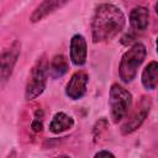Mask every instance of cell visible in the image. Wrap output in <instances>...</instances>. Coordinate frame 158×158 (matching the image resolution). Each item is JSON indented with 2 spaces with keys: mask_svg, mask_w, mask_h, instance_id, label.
Returning a JSON list of instances; mask_svg holds the SVG:
<instances>
[{
  "mask_svg": "<svg viewBox=\"0 0 158 158\" xmlns=\"http://www.w3.org/2000/svg\"><path fill=\"white\" fill-rule=\"evenodd\" d=\"M126 19L120 7L112 4L99 5L91 20V37L94 43L107 42L116 37L125 27Z\"/></svg>",
  "mask_w": 158,
  "mask_h": 158,
  "instance_id": "6da1fadb",
  "label": "cell"
},
{
  "mask_svg": "<svg viewBox=\"0 0 158 158\" xmlns=\"http://www.w3.org/2000/svg\"><path fill=\"white\" fill-rule=\"evenodd\" d=\"M146 54V46L141 42H136L128 51L123 53L118 65V75L123 83H131L136 78L137 70L143 63Z\"/></svg>",
  "mask_w": 158,
  "mask_h": 158,
  "instance_id": "7a4b0ae2",
  "label": "cell"
},
{
  "mask_svg": "<svg viewBox=\"0 0 158 158\" xmlns=\"http://www.w3.org/2000/svg\"><path fill=\"white\" fill-rule=\"evenodd\" d=\"M48 78V60L46 56H42L32 67L28 75V80L25 89V99L31 101L40 96L44 89Z\"/></svg>",
  "mask_w": 158,
  "mask_h": 158,
  "instance_id": "3957f363",
  "label": "cell"
},
{
  "mask_svg": "<svg viewBox=\"0 0 158 158\" xmlns=\"http://www.w3.org/2000/svg\"><path fill=\"white\" fill-rule=\"evenodd\" d=\"M109 105H110V115L112 121L115 123H118L122 118H125V116L128 114L131 109L132 94L120 84L115 83L110 88Z\"/></svg>",
  "mask_w": 158,
  "mask_h": 158,
  "instance_id": "277c9868",
  "label": "cell"
},
{
  "mask_svg": "<svg viewBox=\"0 0 158 158\" xmlns=\"http://www.w3.org/2000/svg\"><path fill=\"white\" fill-rule=\"evenodd\" d=\"M20 52H21V43L16 40L12 42L10 47H7L0 53V89L10 79L15 64L17 63V59L20 57Z\"/></svg>",
  "mask_w": 158,
  "mask_h": 158,
  "instance_id": "5b68a950",
  "label": "cell"
},
{
  "mask_svg": "<svg viewBox=\"0 0 158 158\" xmlns=\"http://www.w3.org/2000/svg\"><path fill=\"white\" fill-rule=\"evenodd\" d=\"M152 107V100L151 98L143 96L137 110L132 114V116L122 125L121 127V133L122 135H130L132 132H135L137 128L141 127V125L143 123V121L146 120V117L148 116L149 111Z\"/></svg>",
  "mask_w": 158,
  "mask_h": 158,
  "instance_id": "8992f818",
  "label": "cell"
},
{
  "mask_svg": "<svg viewBox=\"0 0 158 158\" xmlns=\"http://www.w3.org/2000/svg\"><path fill=\"white\" fill-rule=\"evenodd\" d=\"M88 81H89V75L84 70L75 72L65 85V95L72 100L81 99L86 93Z\"/></svg>",
  "mask_w": 158,
  "mask_h": 158,
  "instance_id": "52a82bcc",
  "label": "cell"
},
{
  "mask_svg": "<svg viewBox=\"0 0 158 158\" xmlns=\"http://www.w3.org/2000/svg\"><path fill=\"white\" fill-rule=\"evenodd\" d=\"M88 57V46L84 36L77 33L70 40V60L74 65L81 67L85 64Z\"/></svg>",
  "mask_w": 158,
  "mask_h": 158,
  "instance_id": "ba28073f",
  "label": "cell"
},
{
  "mask_svg": "<svg viewBox=\"0 0 158 158\" xmlns=\"http://www.w3.org/2000/svg\"><path fill=\"white\" fill-rule=\"evenodd\" d=\"M69 0H43L32 12V15L30 16V21L31 22H38L42 19H44L46 16H48L49 14L54 12L56 10H58L59 7H62L63 5H65Z\"/></svg>",
  "mask_w": 158,
  "mask_h": 158,
  "instance_id": "9c48e42d",
  "label": "cell"
},
{
  "mask_svg": "<svg viewBox=\"0 0 158 158\" xmlns=\"http://www.w3.org/2000/svg\"><path fill=\"white\" fill-rule=\"evenodd\" d=\"M149 23V10L144 6H137L130 12V25L133 30L144 31Z\"/></svg>",
  "mask_w": 158,
  "mask_h": 158,
  "instance_id": "30bf717a",
  "label": "cell"
},
{
  "mask_svg": "<svg viewBox=\"0 0 158 158\" xmlns=\"http://www.w3.org/2000/svg\"><path fill=\"white\" fill-rule=\"evenodd\" d=\"M141 81H142V85L147 90H154L157 88V83H158V63L156 60H152L146 65V68L143 69L142 75H141Z\"/></svg>",
  "mask_w": 158,
  "mask_h": 158,
  "instance_id": "8fae6325",
  "label": "cell"
},
{
  "mask_svg": "<svg viewBox=\"0 0 158 158\" xmlns=\"http://www.w3.org/2000/svg\"><path fill=\"white\" fill-rule=\"evenodd\" d=\"M73 126L74 120L72 116L67 115L65 112H57L49 123V131L53 133H62L64 131L70 130Z\"/></svg>",
  "mask_w": 158,
  "mask_h": 158,
  "instance_id": "7c38bea8",
  "label": "cell"
},
{
  "mask_svg": "<svg viewBox=\"0 0 158 158\" xmlns=\"http://www.w3.org/2000/svg\"><path fill=\"white\" fill-rule=\"evenodd\" d=\"M69 69L68 60L63 54H57L52 58L51 63L48 64V75L53 79L63 77Z\"/></svg>",
  "mask_w": 158,
  "mask_h": 158,
  "instance_id": "4fadbf2b",
  "label": "cell"
},
{
  "mask_svg": "<svg viewBox=\"0 0 158 158\" xmlns=\"http://www.w3.org/2000/svg\"><path fill=\"white\" fill-rule=\"evenodd\" d=\"M42 117H43V112L41 110H37L36 114H35V118L31 123L32 131H35V132H41L42 131V128H43V118Z\"/></svg>",
  "mask_w": 158,
  "mask_h": 158,
  "instance_id": "5bb4252c",
  "label": "cell"
},
{
  "mask_svg": "<svg viewBox=\"0 0 158 158\" xmlns=\"http://www.w3.org/2000/svg\"><path fill=\"white\" fill-rule=\"evenodd\" d=\"M102 156H111V157H115V154L110 151H99L95 153V157H102Z\"/></svg>",
  "mask_w": 158,
  "mask_h": 158,
  "instance_id": "9a60e30c",
  "label": "cell"
}]
</instances>
